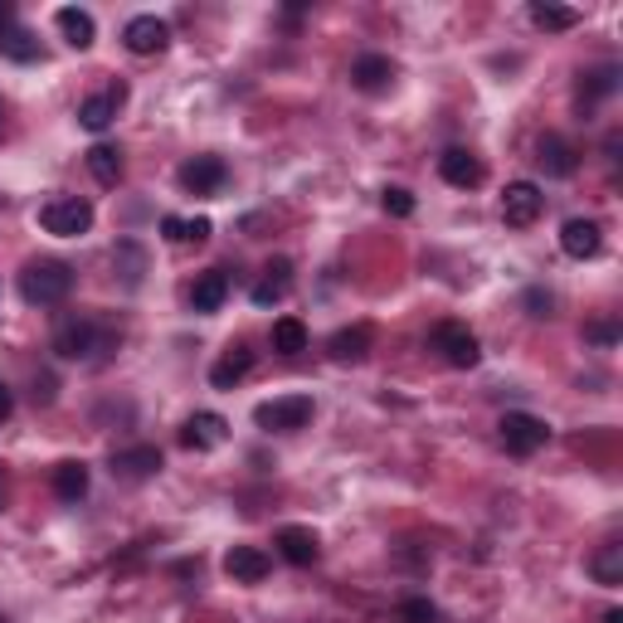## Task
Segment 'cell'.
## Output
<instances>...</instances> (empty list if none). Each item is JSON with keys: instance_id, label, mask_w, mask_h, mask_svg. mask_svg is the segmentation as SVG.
<instances>
[{"instance_id": "obj_1", "label": "cell", "mask_w": 623, "mask_h": 623, "mask_svg": "<svg viewBox=\"0 0 623 623\" xmlns=\"http://www.w3.org/2000/svg\"><path fill=\"white\" fill-rule=\"evenodd\" d=\"M73 292V268L64 259H30L20 273V298L30 308H59Z\"/></svg>"}, {"instance_id": "obj_2", "label": "cell", "mask_w": 623, "mask_h": 623, "mask_svg": "<svg viewBox=\"0 0 623 623\" xmlns=\"http://www.w3.org/2000/svg\"><path fill=\"white\" fill-rule=\"evenodd\" d=\"M54 351L64 361H103V351H113V332H103L93 316H64L54 326Z\"/></svg>"}, {"instance_id": "obj_3", "label": "cell", "mask_w": 623, "mask_h": 623, "mask_svg": "<svg viewBox=\"0 0 623 623\" xmlns=\"http://www.w3.org/2000/svg\"><path fill=\"white\" fill-rule=\"evenodd\" d=\"M40 225H44V235L79 239L93 229V205L79 200V195H54V200L40 205Z\"/></svg>"}, {"instance_id": "obj_4", "label": "cell", "mask_w": 623, "mask_h": 623, "mask_svg": "<svg viewBox=\"0 0 623 623\" xmlns=\"http://www.w3.org/2000/svg\"><path fill=\"white\" fill-rule=\"evenodd\" d=\"M312 395H278V399H263L253 409V424L263 434H292V429H308L312 424Z\"/></svg>"}, {"instance_id": "obj_5", "label": "cell", "mask_w": 623, "mask_h": 623, "mask_svg": "<svg viewBox=\"0 0 623 623\" xmlns=\"http://www.w3.org/2000/svg\"><path fill=\"white\" fill-rule=\"evenodd\" d=\"M502 444H507V454H517V458H531V454H541L546 444H551V424L541 419V414H527V409H511L502 414Z\"/></svg>"}, {"instance_id": "obj_6", "label": "cell", "mask_w": 623, "mask_h": 623, "mask_svg": "<svg viewBox=\"0 0 623 623\" xmlns=\"http://www.w3.org/2000/svg\"><path fill=\"white\" fill-rule=\"evenodd\" d=\"M434 351L454 365V371H473V365L482 361V341L473 336L463 322H438L434 326Z\"/></svg>"}, {"instance_id": "obj_7", "label": "cell", "mask_w": 623, "mask_h": 623, "mask_svg": "<svg viewBox=\"0 0 623 623\" xmlns=\"http://www.w3.org/2000/svg\"><path fill=\"white\" fill-rule=\"evenodd\" d=\"M225 438H229V419L215 409H195L190 419L180 424V448H190V454H215Z\"/></svg>"}, {"instance_id": "obj_8", "label": "cell", "mask_w": 623, "mask_h": 623, "mask_svg": "<svg viewBox=\"0 0 623 623\" xmlns=\"http://www.w3.org/2000/svg\"><path fill=\"white\" fill-rule=\"evenodd\" d=\"M541 210H546V195L536 180H511L502 190V219L511 229H531L536 219H541Z\"/></svg>"}, {"instance_id": "obj_9", "label": "cell", "mask_w": 623, "mask_h": 623, "mask_svg": "<svg viewBox=\"0 0 623 623\" xmlns=\"http://www.w3.org/2000/svg\"><path fill=\"white\" fill-rule=\"evenodd\" d=\"M122 44H127L137 59L166 54V44H170V24H166V20H156V15H132V20H127V30H122Z\"/></svg>"}, {"instance_id": "obj_10", "label": "cell", "mask_w": 623, "mask_h": 623, "mask_svg": "<svg viewBox=\"0 0 623 623\" xmlns=\"http://www.w3.org/2000/svg\"><path fill=\"white\" fill-rule=\"evenodd\" d=\"M122 103H127V83H107L103 93H93V97H83V103H79V122L89 132H107L117 122Z\"/></svg>"}, {"instance_id": "obj_11", "label": "cell", "mask_w": 623, "mask_h": 623, "mask_svg": "<svg viewBox=\"0 0 623 623\" xmlns=\"http://www.w3.org/2000/svg\"><path fill=\"white\" fill-rule=\"evenodd\" d=\"M162 473V448L156 444H132V448H117L113 454V478L117 482H146Z\"/></svg>"}, {"instance_id": "obj_12", "label": "cell", "mask_w": 623, "mask_h": 623, "mask_svg": "<svg viewBox=\"0 0 623 623\" xmlns=\"http://www.w3.org/2000/svg\"><path fill=\"white\" fill-rule=\"evenodd\" d=\"M536 166H541L546 176H555V180L575 176V170H580V146L565 142L560 132H546V137L536 142Z\"/></svg>"}, {"instance_id": "obj_13", "label": "cell", "mask_w": 623, "mask_h": 623, "mask_svg": "<svg viewBox=\"0 0 623 623\" xmlns=\"http://www.w3.org/2000/svg\"><path fill=\"white\" fill-rule=\"evenodd\" d=\"M438 176H444L448 186H458V190H478L487 180V166L468 152V146H448V152L438 156Z\"/></svg>"}, {"instance_id": "obj_14", "label": "cell", "mask_w": 623, "mask_h": 623, "mask_svg": "<svg viewBox=\"0 0 623 623\" xmlns=\"http://www.w3.org/2000/svg\"><path fill=\"white\" fill-rule=\"evenodd\" d=\"M560 249H565V259H600V249H604V229H600V219H565V229H560Z\"/></svg>"}, {"instance_id": "obj_15", "label": "cell", "mask_w": 623, "mask_h": 623, "mask_svg": "<svg viewBox=\"0 0 623 623\" xmlns=\"http://www.w3.org/2000/svg\"><path fill=\"white\" fill-rule=\"evenodd\" d=\"M229 180V166L219 162V156H190L186 166H180V186L190 195H219Z\"/></svg>"}, {"instance_id": "obj_16", "label": "cell", "mask_w": 623, "mask_h": 623, "mask_svg": "<svg viewBox=\"0 0 623 623\" xmlns=\"http://www.w3.org/2000/svg\"><path fill=\"white\" fill-rule=\"evenodd\" d=\"M268 570H273V560H268L259 546H229L225 555V575L235 584H263Z\"/></svg>"}, {"instance_id": "obj_17", "label": "cell", "mask_w": 623, "mask_h": 623, "mask_svg": "<svg viewBox=\"0 0 623 623\" xmlns=\"http://www.w3.org/2000/svg\"><path fill=\"white\" fill-rule=\"evenodd\" d=\"M0 59H10V64H34V59H44V44L40 34L30 30V24H0Z\"/></svg>"}, {"instance_id": "obj_18", "label": "cell", "mask_w": 623, "mask_h": 623, "mask_svg": "<svg viewBox=\"0 0 623 623\" xmlns=\"http://www.w3.org/2000/svg\"><path fill=\"white\" fill-rule=\"evenodd\" d=\"M273 546H278V555L288 560V565H316V555H322V541H316V531L308 527H283L273 536Z\"/></svg>"}, {"instance_id": "obj_19", "label": "cell", "mask_w": 623, "mask_h": 623, "mask_svg": "<svg viewBox=\"0 0 623 623\" xmlns=\"http://www.w3.org/2000/svg\"><path fill=\"white\" fill-rule=\"evenodd\" d=\"M371 341H375V332L365 322H356V326H341V332L326 341V356H332L336 365H356V361H365L371 356Z\"/></svg>"}, {"instance_id": "obj_20", "label": "cell", "mask_w": 623, "mask_h": 623, "mask_svg": "<svg viewBox=\"0 0 623 623\" xmlns=\"http://www.w3.org/2000/svg\"><path fill=\"white\" fill-rule=\"evenodd\" d=\"M249 371H253V351L239 341V346H229L225 356L210 365V385L215 390H235L239 381H249Z\"/></svg>"}, {"instance_id": "obj_21", "label": "cell", "mask_w": 623, "mask_h": 623, "mask_svg": "<svg viewBox=\"0 0 623 623\" xmlns=\"http://www.w3.org/2000/svg\"><path fill=\"white\" fill-rule=\"evenodd\" d=\"M351 83H356L361 93H385L390 83H395V64H390L385 54H361L356 64H351Z\"/></svg>"}, {"instance_id": "obj_22", "label": "cell", "mask_w": 623, "mask_h": 623, "mask_svg": "<svg viewBox=\"0 0 623 623\" xmlns=\"http://www.w3.org/2000/svg\"><path fill=\"white\" fill-rule=\"evenodd\" d=\"M225 298H229V273H225V268H210V273L195 278V288H190V308L195 312L210 316V312L225 308Z\"/></svg>"}, {"instance_id": "obj_23", "label": "cell", "mask_w": 623, "mask_h": 623, "mask_svg": "<svg viewBox=\"0 0 623 623\" xmlns=\"http://www.w3.org/2000/svg\"><path fill=\"white\" fill-rule=\"evenodd\" d=\"M288 288H292V259H273L263 268L259 283H253V302H259V308H273V302L288 298Z\"/></svg>"}, {"instance_id": "obj_24", "label": "cell", "mask_w": 623, "mask_h": 623, "mask_svg": "<svg viewBox=\"0 0 623 623\" xmlns=\"http://www.w3.org/2000/svg\"><path fill=\"white\" fill-rule=\"evenodd\" d=\"M54 497L59 502H83L89 497V468L79 458H64L54 468Z\"/></svg>"}, {"instance_id": "obj_25", "label": "cell", "mask_w": 623, "mask_h": 623, "mask_svg": "<svg viewBox=\"0 0 623 623\" xmlns=\"http://www.w3.org/2000/svg\"><path fill=\"white\" fill-rule=\"evenodd\" d=\"M54 24L64 30V40H69L73 49H93V40H97L93 15H89V10H79V6H64V10L54 15Z\"/></svg>"}, {"instance_id": "obj_26", "label": "cell", "mask_w": 623, "mask_h": 623, "mask_svg": "<svg viewBox=\"0 0 623 623\" xmlns=\"http://www.w3.org/2000/svg\"><path fill=\"white\" fill-rule=\"evenodd\" d=\"M162 235L170 239V243H180V249H190V243H205L215 235V225L205 215H195V219H180V215H166L162 219Z\"/></svg>"}, {"instance_id": "obj_27", "label": "cell", "mask_w": 623, "mask_h": 623, "mask_svg": "<svg viewBox=\"0 0 623 623\" xmlns=\"http://www.w3.org/2000/svg\"><path fill=\"white\" fill-rule=\"evenodd\" d=\"M83 162H89V176L97 180V186H117L122 180V152L117 146H107V142H97V146H89V156H83Z\"/></svg>"}, {"instance_id": "obj_28", "label": "cell", "mask_w": 623, "mask_h": 623, "mask_svg": "<svg viewBox=\"0 0 623 623\" xmlns=\"http://www.w3.org/2000/svg\"><path fill=\"white\" fill-rule=\"evenodd\" d=\"M614 93H619V64H600V69L584 73V83H580V107H594L600 97H614Z\"/></svg>"}, {"instance_id": "obj_29", "label": "cell", "mask_w": 623, "mask_h": 623, "mask_svg": "<svg viewBox=\"0 0 623 623\" xmlns=\"http://www.w3.org/2000/svg\"><path fill=\"white\" fill-rule=\"evenodd\" d=\"M590 575L600 580V584H609V590H614V584H623V546H619V541H604L600 551H594Z\"/></svg>"}, {"instance_id": "obj_30", "label": "cell", "mask_w": 623, "mask_h": 623, "mask_svg": "<svg viewBox=\"0 0 623 623\" xmlns=\"http://www.w3.org/2000/svg\"><path fill=\"white\" fill-rule=\"evenodd\" d=\"M273 351L278 356H302L308 351V326L298 316H278L273 322Z\"/></svg>"}, {"instance_id": "obj_31", "label": "cell", "mask_w": 623, "mask_h": 623, "mask_svg": "<svg viewBox=\"0 0 623 623\" xmlns=\"http://www.w3.org/2000/svg\"><path fill=\"white\" fill-rule=\"evenodd\" d=\"M113 263H117V273H122V283H127V288H137V283H142V273H146V253H142V243H137V239H122L117 249H113Z\"/></svg>"}, {"instance_id": "obj_32", "label": "cell", "mask_w": 623, "mask_h": 623, "mask_svg": "<svg viewBox=\"0 0 623 623\" xmlns=\"http://www.w3.org/2000/svg\"><path fill=\"white\" fill-rule=\"evenodd\" d=\"M531 24L536 30H546V34H565V30H575L580 24V10H570V6H531Z\"/></svg>"}, {"instance_id": "obj_33", "label": "cell", "mask_w": 623, "mask_h": 623, "mask_svg": "<svg viewBox=\"0 0 623 623\" xmlns=\"http://www.w3.org/2000/svg\"><path fill=\"white\" fill-rule=\"evenodd\" d=\"M381 205H385V215H395V219H409L414 215V195L405 186H385L381 190Z\"/></svg>"}, {"instance_id": "obj_34", "label": "cell", "mask_w": 623, "mask_h": 623, "mask_svg": "<svg viewBox=\"0 0 623 623\" xmlns=\"http://www.w3.org/2000/svg\"><path fill=\"white\" fill-rule=\"evenodd\" d=\"M623 332H619V322H614V316H604V322H590V326H584V341H590V346H614V341H619Z\"/></svg>"}, {"instance_id": "obj_35", "label": "cell", "mask_w": 623, "mask_h": 623, "mask_svg": "<svg viewBox=\"0 0 623 623\" xmlns=\"http://www.w3.org/2000/svg\"><path fill=\"white\" fill-rule=\"evenodd\" d=\"M399 623H438V609L429 600H405L399 604Z\"/></svg>"}, {"instance_id": "obj_36", "label": "cell", "mask_w": 623, "mask_h": 623, "mask_svg": "<svg viewBox=\"0 0 623 623\" xmlns=\"http://www.w3.org/2000/svg\"><path fill=\"white\" fill-rule=\"evenodd\" d=\"M527 308H531V316H551L555 298H551V292H541V288H531V292H527Z\"/></svg>"}, {"instance_id": "obj_37", "label": "cell", "mask_w": 623, "mask_h": 623, "mask_svg": "<svg viewBox=\"0 0 623 623\" xmlns=\"http://www.w3.org/2000/svg\"><path fill=\"white\" fill-rule=\"evenodd\" d=\"M10 414H15V395H10V385L0 381V424H6Z\"/></svg>"}, {"instance_id": "obj_38", "label": "cell", "mask_w": 623, "mask_h": 623, "mask_svg": "<svg viewBox=\"0 0 623 623\" xmlns=\"http://www.w3.org/2000/svg\"><path fill=\"white\" fill-rule=\"evenodd\" d=\"M6 502H10V478L0 473V507H6Z\"/></svg>"}, {"instance_id": "obj_39", "label": "cell", "mask_w": 623, "mask_h": 623, "mask_svg": "<svg viewBox=\"0 0 623 623\" xmlns=\"http://www.w3.org/2000/svg\"><path fill=\"white\" fill-rule=\"evenodd\" d=\"M604 623H623V609H609V614H604Z\"/></svg>"}, {"instance_id": "obj_40", "label": "cell", "mask_w": 623, "mask_h": 623, "mask_svg": "<svg viewBox=\"0 0 623 623\" xmlns=\"http://www.w3.org/2000/svg\"><path fill=\"white\" fill-rule=\"evenodd\" d=\"M0 122H6V103H0Z\"/></svg>"}, {"instance_id": "obj_41", "label": "cell", "mask_w": 623, "mask_h": 623, "mask_svg": "<svg viewBox=\"0 0 623 623\" xmlns=\"http://www.w3.org/2000/svg\"><path fill=\"white\" fill-rule=\"evenodd\" d=\"M0 623H6V619H0Z\"/></svg>"}]
</instances>
